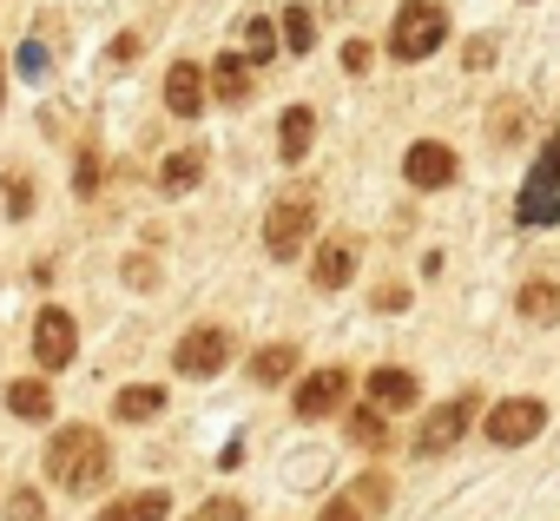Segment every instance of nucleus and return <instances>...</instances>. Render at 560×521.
Returning <instances> with one entry per match:
<instances>
[{
	"label": "nucleus",
	"instance_id": "obj_1",
	"mask_svg": "<svg viewBox=\"0 0 560 521\" xmlns=\"http://www.w3.org/2000/svg\"><path fill=\"white\" fill-rule=\"evenodd\" d=\"M47 475L67 488V495H93V488H106V475H113V449H106V436L100 429H60L54 442H47Z\"/></svg>",
	"mask_w": 560,
	"mask_h": 521
},
{
	"label": "nucleus",
	"instance_id": "obj_2",
	"mask_svg": "<svg viewBox=\"0 0 560 521\" xmlns=\"http://www.w3.org/2000/svg\"><path fill=\"white\" fill-rule=\"evenodd\" d=\"M448 40V8L442 0H402V14L389 27V54L396 60H429Z\"/></svg>",
	"mask_w": 560,
	"mask_h": 521
},
{
	"label": "nucleus",
	"instance_id": "obj_3",
	"mask_svg": "<svg viewBox=\"0 0 560 521\" xmlns=\"http://www.w3.org/2000/svg\"><path fill=\"white\" fill-rule=\"evenodd\" d=\"M311 231H317V205H311L304 192H298V198H277V205H270V218H264V251L291 265V257L311 244Z\"/></svg>",
	"mask_w": 560,
	"mask_h": 521
},
{
	"label": "nucleus",
	"instance_id": "obj_4",
	"mask_svg": "<svg viewBox=\"0 0 560 521\" xmlns=\"http://www.w3.org/2000/svg\"><path fill=\"white\" fill-rule=\"evenodd\" d=\"M560 218V139L540 146L527 185H521V224H553Z\"/></svg>",
	"mask_w": 560,
	"mask_h": 521
},
{
	"label": "nucleus",
	"instance_id": "obj_5",
	"mask_svg": "<svg viewBox=\"0 0 560 521\" xmlns=\"http://www.w3.org/2000/svg\"><path fill=\"white\" fill-rule=\"evenodd\" d=\"M475 416H481V403H475V396H448V403H435V409H429V422L416 429V455H422V462H429V455H448V449L468 436V422H475Z\"/></svg>",
	"mask_w": 560,
	"mask_h": 521
},
{
	"label": "nucleus",
	"instance_id": "obj_6",
	"mask_svg": "<svg viewBox=\"0 0 560 521\" xmlns=\"http://www.w3.org/2000/svg\"><path fill=\"white\" fill-rule=\"evenodd\" d=\"M540 422H547L540 396H508V403H494V409H488L481 436H488V442H501V449H521V442H534V436H540Z\"/></svg>",
	"mask_w": 560,
	"mask_h": 521
},
{
	"label": "nucleus",
	"instance_id": "obj_7",
	"mask_svg": "<svg viewBox=\"0 0 560 521\" xmlns=\"http://www.w3.org/2000/svg\"><path fill=\"white\" fill-rule=\"evenodd\" d=\"M172 363H178L185 377H218V370L231 363V331H218V324L185 331V337H178V350H172Z\"/></svg>",
	"mask_w": 560,
	"mask_h": 521
},
{
	"label": "nucleus",
	"instance_id": "obj_8",
	"mask_svg": "<svg viewBox=\"0 0 560 521\" xmlns=\"http://www.w3.org/2000/svg\"><path fill=\"white\" fill-rule=\"evenodd\" d=\"M73 344H80L73 311L47 304V311L34 317V363H40V370H67V363H73Z\"/></svg>",
	"mask_w": 560,
	"mask_h": 521
},
{
	"label": "nucleus",
	"instance_id": "obj_9",
	"mask_svg": "<svg viewBox=\"0 0 560 521\" xmlns=\"http://www.w3.org/2000/svg\"><path fill=\"white\" fill-rule=\"evenodd\" d=\"M402 172H409L416 192H442V185H455V152H448L442 139H416V146L402 152Z\"/></svg>",
	"mask_w": 560,
	"mask_h": 521
},
{
	"label": "nucleus",
	"instance_id": "obj_10",
	"mask_svg": "<svg viewBox=\"0 0 560 521\" xmlns=\"http://www.w3.org/2000/svg\"><path fill=\"white\" fill-rule=\"evenodd\" d=\"M343 396H350V370H311V377L298 383V416L317 422V416H330Z\"/></svg>",
	"mask_w": 560,
	"mask_h": 521
},
{
	"label": "nucleus",
	"instance_id": "obj_11",
	"mask_svg": "<svg viewBox=\"0 0 560 521\" xmlns=\"http://www.w3.org/2000/svg\"><path fill=\"white\" fill-rule=\"evenodd\" d=\"M165 113H178V119H198V113H205V73H198L191 60H178V67L165 73Z\"/></svg>",
	"mask_w": 560,
	"mask_h": 521
},
{
	"label": "nucleus",
	"instance_id": "obj_12",
	"mask_svg": "<svg viewBox=\"0 0 560 521\" xmlns=\"http://www.w3.org/2000/svg\"><path fill=\"white\" fill-rule=\"evenodd\" d=\"M350 271H357V244H350V238H330V244L317 251V265H311L317 291H343V285H350Z\"/></svg>",
	"mask_w": 560,
	"mask_h": 521
},
{
	"label": "nucleus",
	"instance_id": "obj_13",
	"mask_svg": "<svg viewBox=\"0 0 560 521\" xmlns=\"http://www.w3.org/2000/svg\"><path fill=\"white\" fill-rule=\"evenodd\" d=\"M422 396V383H416V370H396V363H383V370H370V403H383V409H409Z\"/></svg>",
	"mask_w": 560,
	"mask_h": 521
},
{
	"label": "nucleus",
	"instance_id": "obj_14",
	"mask_svg": "<svg viewBox=\"0 0 560 521\" xmlns=\"http://www.w3.org/2000/svg\"><path fill=\"white\" fill-rule=\"evenodd\" d=\"M211 86H218V106H244L250 100V54H218Z\"/></svg>",
	"mask_w": 560,
	"mask_h": 521
},
{
	"label": "nucleus",
	"instance_id": "obj_15",
	"mask_svg": "<svg viewBox=\"0 0 560 521\" xmlns=\"http://www.w3.org/2000/svg\"><path fill=\"white\" fill-rule=\"evenodd\" d=\"M311 139H317V113H311V106H291L284 119H277V152H284L291 165L311 152Z\"/></svg>",
	"mask_w": 560,
	"mask_h": 521
},
{
	"label": "nucleus",
	"instance_id": "obj_16",
	"mask_svg": "<svg viewBox=\"0 0 560 521\" xmlns=\"http://www.w3.org/2000/svg\"><path fill=\"white\" fill-rule=\"evenodd\" d=\"M205 178V152H165V165H159V192H191Z\"/></svg>",
	"mask_w": 560,
	"mask_h": 521
},
{
	"label": "nucleus",
	"instance_id": "obj_17",
	"mask_svg": "<svg viewBox=\"0 0 560 521\" xmlns=\"http://www.w3.org/2000/svg\"><path fill=\"white\" fill-rule=\"evenodd\" d=\"M8 409H14L21 422H47V416H54V390L34 383V377H27V383H8Z\"/></svg>",
	"mask_w": 560,
	"mask_h": 521
},
{
	"label": "nucleus",
	"instance_id": "obj_18",
	"mask_svg": "<svg viewBox=\"0 0 560 521\" xmlns=\"http://www.w3.org/2000/svg\"><path fill=\"white\" fill-rule=\"evenodd\" d=\"M514 304H521L527 324H553V317H560V285H553V278H534V285H521Z\"/></svg>",
	"mask_w": 560,
	"mask_h": 521
},
{
	"label": "nucleus",
	"instance_id": "obj_19",
	"mask_svg": "<svg viewBox=\"0 0 560 521\" xmlns=\"http://www.w3.org/2000/svg\"><path fill=\"white\" fill-rule=\"evenodd\" d=\"M291 370H298V344H264V350L250 357V377H257L264 390H270V383H284Z\"/></svg>",
	"mask_w": 560,
	"mask_h": 521
},
{
	"label": "nucleus",
	"instance_id": "obj_20",
	"mask_svg": "<svg viewBox=\"0 0 560 521\" xmlns=\"http://www.w3.org/2000/svg\"><path fill=\"white\" fill-rule=\"evenodd\" d=\"M159 409H165V390H159V383H132V390H119V403H113L119 422H145V416H159Z\"/></svg>",
	"mask_w": 560,
	"mask_h": 521
},
{
	"label": "nucleus",
	"instance_id": "obj_21",
	"mask_svg": "<svg viewBox=\"0 0 560 521\" xmlns=\"http://www.w3.org/2000/svg\"><path fill=\"white\" fill-rule=\"evenodd\" d=\"M165 488H145V495H126V501H113L100 521H165Z\"/></svg>",
	"mask_w": 560,
	"mask_h": 521
},
{
	"label": "nucleus",
	"instance_id": "obj_22",
	"mask_svg": "<svg viewBox=\"0 0 560 521\" xmlns=\"http://www.w3.org/2000/svg\"><path fill=\"white\" fill-rule=\"evenodd\" d=\"M350 436H357L363 449H383V442H389V422H383V403H363V409L350 416Z\"/></svg>",
	"mask_w": 560,
	"mask_h": 521
},
{
	"label": "nucleus",
	"instance_id": "obj_23",
	"mask_svg": "<svg viewBox=\"0 0 560 521\" xmlns=\"http://www.w3.org/2000/svg\"><path fill=\"white\" fill-rule=\"evenodd\" d=\"M14 67H21V80H27V86H40V80L54 73V60H47V47H40L34 34L21 40V54H14Z\"/></svg>",
	"mask_w": 560,
	"mask_h": 521
},
{
	"label": "nucleus",
	"instance_id": "obj_24",
	"mask_svg": "<svg viewBox=\"0 0 560 521\" xmlns=\"http://www.w3.org/2000/svg\"><path fill=\"white\" fill-rule=\"evenodd\" d=\"M311 40H317L311 8H291V14H284V47H291V54H311Z\"/></svg>",
	"mask_w": 560,
	"mask_h": 521
},
{
	"label": "nucleus",
	"instance_id": "obj_25",
	"mask_svg": "<svg viewBox=\"0 0 560 521\" xmlns=\"http://www.w3.org/2000/svg\"><path fill=\"white\" fill-rule=\"evenodd\" d=\"M244 47H250V67H264V60L277 54V27H270V21H250V27H244Z\"/></svg>",
	"mask_w": 560,
	"mask_h": 521
},
{
	"label": "nucleus",
	"instance_id": "obj_26",
	"mask_svg": "<svg viewBox=\"0 0 560 521\" xmlns=\"http://www.w3.org/2000/svg\"><path fill=\"white\" fill-rule=\"evenodd\" d=\"M8 521H47L40 488H14V495H8Z\"/></svg>",
	"mask_w": 560,
	"mask_h": 521
},
{
	"label": "nucleus",
	"instance_id": "obj_27",
	"mask_svg": "<svg viewBox=\"0 0 560 521\" xmlns=\"http://www.w3.org/2000/svg\"><path fill=\"white\" fill-rule=\"evenodd\" d=\"M0 198H8V218H27L34 211V185L21 172H8V185H0Z\"/></svg>",
	"mask_w": 560,
	"mask_h": 521
},
{
	"label": "nucleus",
	"instance_id": "obj_28",
	"mask_svg": "<svg viewBox=\"0 0 560 521\" xmlns=\"http://www.w3.org/2000/svg\"><path fill=\"white\" fill-rule=\"evenodd\" d=\"M191 521H244V501L237 495H211L205 508H191Z\"/></svg>",
	"mask_w": 560,
	"mask_h": 521
},
{
	"label": "nucleus",
	"instance_id": "obj_29",
	"mask_svg": "<svg viewBox=\"0 0 560 521\" xmlns=\"http://www.w3.org/2000/svg\"><path fill=\"white\" fill-rule=\"evenodd\" d=\"M357 501H363V508H383V501H389V482H383V475H363V482H357Z\"/></svg>",
	"mask_w": 560,
	"mask_h": 521
},
{
	"label": "nucleus",
	"instance_id": "obj_30",
	"mask_svg": "<svg viewBox=\"0 0 560 521\" xmlns=\"http://www.w3.org/2000/svg\"><path fill=\"white\" fill-rule=\"evenodd\" d=\"M514 126H521V100H501V113H494V139H514Z\"/></svg>",
	"mask_w": 560,
	"mask_h": 521
},
{
	"label": "nucleus",
	"instance_id": "obj_31",
	"mask_svg": "<svg viewBox=\"0 0 560 521\" xmlns=\"http://www.w3.org/2000/svg\"><path fill=\"white\" fill-rule=\"evenodd\" d=\"M93 185H100V159H93V152H86V159H80V165H73V192H80V198H86V192H93Z\"/></svg>",
	"mask_w": 560,
	"mask_h": 521
},
{
	"label": "nucleus",
	"instance_id": "obj_32",
	"mask_svg": "<svg viewBox=\"0 0 560 521\" xmlns=\"http://www.w3.org/2000/svg\"><path fill=\"white\" fill-rule=\"evenodd\" d=\"M132 60H139V34H119L113 40V67H132Z\"/></svg>",
	"mask_w": 560,
	"mask_h": 521
},
{
	"label": "nucleus",
	"instance_id": "obj_33",
	"mask_svg": "<svg viewBox=\"0 0 560 521\" xmlns=\"http://www.w3.org/2000/svg\"><path fill=\"white\" fill-rule=\"evenodd\" d=\"M317 521H363V501H330Z\"/></svg>",
	"mask_w": 560,
	"mask_h": 521
},
{
	"label": "nucleus",
	"instance_id": "obj_34",
	"mask_svg": "<svg viewBox=\"0 0 560 521\" xmlns=\"http://www.w3.org/2000/svg\"><path fill=\"white\" fill-rule=\"evenodd\" d=\"M343 67H350V73H363V67H370V47H363V40H350V47H343Z\"/></svg>",
	"mask_w": 560,
	"mask_h": 521
},
{
	"label": "nucleus",
	"instance_id": "obj_35",
	"mask_svg": "<svg viewBox=\"0 0 560 521\" xmlns=\"http://www.w3.org/2000/svg\"><path fill=\"white\" fill-rule=\"evenodd\" d=\"M462 60H468V67H494V47H488V40H468V54H462Z\"/></svg>",
	"mask_w": 560,
	"mask_h": 521
},
{
	"label": "nucleus",
	"instance_id": "obj_36",
	"mask_svg": "<svg viewBox=\"0 0 560 521\" xmlns=\"http://www.w3.org/2000/svg\"><path fill=\"white\" fill-rule=\"evenodd\" d=\"M376 304H383V311H402V304H409V291H402V285H389V291H376Z\"/></svg>",
	"mask_w": 560,
	"mask_h": 521
},
{
	"label": "nucleus",
	"instance_id": "obj_37",
	"mask_svg": "<svg viewBox=\"0 0 560 521\" xmlns=\"http://www.w3.org/2000/svg\"><path fill=\"white\" fill-rule=\"evenodd\" d=\"M0 100H8V60H0Z\"/></svg>",
	"mask_w": 560,
	"mask_h": 521
}]
</instances>
